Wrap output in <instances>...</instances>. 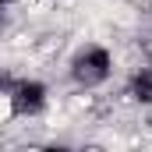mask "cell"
Listing matches in <instances>:
<instances>
[{
    "mask_svg": "<svg viewBox=\"0 0 152 152\" xmlns=\"http://www.w3.org/2000/svg\"><path fill=\"white\" fill-rule=\"evenodd\" d=\"M67 75H71V81H75L78 88H99V85H106L110 75H113V53L103 42H85L75 57H71Z\"/></svg>",
    "mask_w": 152,
    "mask_h": 152,
    "instance_id": "1",
    "label": "cell"
},
{
    "mask_svg": "<svg viewBox=\"0 0 152 152\" xmlns=\"http://www.w3.org/2000/svg\"><path fill=\"white\" fill-rule=\"evenodd\" d=\"M11 96V117H39L46 106H50V92L46 85L36 81V78H21L7 88Z\"/></svg>",
    "mask_w": 152,
    "mask_h": 152,
    "instance_id": "2",
    "label": "cell"
},
{
    "mask_svg": "<svg viewBox=\"0 0 152 152\" xmlns=\"http://www.w3.org/2000/svg\"><path fill=\"white\" fill-rule=\"evenodd\" d=\"M131 96H134L142 106H152V64L142 67L138 75L131 78Z\"/></svg>",
    "mask_w": 152,
    "mask_h": 152,
    "instance_id": "3",
    "label": "cell"
},
{
    "mask_svg": "<svg viewBox=\"0 0 152 152\" xmlns=\"http://www.w3.org/2000/svg\"><path fill=\"white\" fill-rule=\"evenodd\" d=\"M4 4H7V0H0V14H4Z\"/></svg>",
    "mask_w": 152,
    "mask_h": 152,
    "instance_id": "4",
    "label": "cell"
}]
</instances>
